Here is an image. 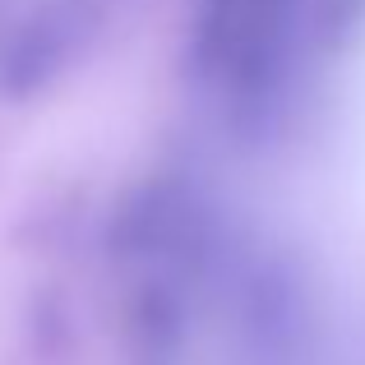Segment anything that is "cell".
Instances as JSON below:
<instances>
[{
    "mask_svg": "<svg viewBox=\"0 0 365 365\" xmlns=\"http://www.w3.org/2000/svg\"><path fill=\"white\" fill-rule=\"evenodd\" d=\"M338 180L342 204L365 241V42L356 46L347 88H342V116H338Z\"/></svg>",
    "mask_w": 365,
    "mask_h": 365,
    "instance_id": "obj_1",
    "label": "cell"
}]
</instances>
